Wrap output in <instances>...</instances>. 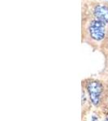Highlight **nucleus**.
<instances>
[{
  "mask_svg": "<svg viewBox=\"0 0 108 121\" xmlns=\"http://www.w3.org/2000/svg\"><path fill=\"white\" fill-rule=\"evenodd\" d=\"M89 36L95 40H103L106 35V23L99 19H93L89 23Z\"/></svg>",
  "mask_w": 108,
  "mask_h": 121,
  "instance_id": "nucleus-1",
  "label": "nucleus"
},
{
  "mask_svg": "<svg viewBox=\"0 0 108 121\" xmlns=\"http://www.w3.org/2000/svg\"><path fill=\"white\" fill-rule=\"evenodd\" d=\"M87 91L89 92V98L93 105L98 106L100 103L101 95L103 92V86L101 83L97 81H91L87 84Z\"/></svg>",
  "mask_w": 108,
  "mask_h": 121,
  "instance_id": "nucleus-2",
  "label": "nucleus"
},
{
  "mask_svg": "<svg viewBox=\"0 0 108 121\" xmlns=\"http://www.w3.org/2000/svg\"><path fill=\"white\" fill-rule=\"evenodd\" d=\"M93 15L97 19L108 23V7L104 5H98L93 10Z\"/></svg>",
  "mask_w": 108,
  "mask_h": 121,
  "instance_id": "nucleus-3",
  "label": "nucleus"
},
{
  "mask_svg": "<svg viewBox=\"0 0 108 121\" xmlns=\"http://www.w3.org/2000/svg\"><path fill=\"white\" fill-rule=\"evenodd\" d=\"M106 121H108V119H107V120H106Z\"/></svg>",
  "mask_w": 108,
  "mask_h": 121,
  "instance_id": "nucleus-4",
  "label": "nucleus"
},
{
  "mask_svg": "<svg viewBox=\"0 0 108 121\" xmlns=\"http://www.w3.org/2000/svg\"><path fill=\"white\" fill-rule=\"evenodd\" d=\"M105 1H107V3H108V0H105Z\"/></svg>",
  "mask_w": 108,
  "mask_h": 121,
  "instance_id": "nucleus-5",
  "label": "nucleus"
}]
</instances>
